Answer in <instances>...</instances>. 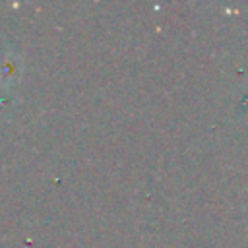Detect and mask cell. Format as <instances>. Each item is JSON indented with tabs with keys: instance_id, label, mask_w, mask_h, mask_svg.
I'll return each instance as SVG.
<instances>
[{
	"instance_id": "obj_1",
	"label": "cell",
	"mask_w": 248,
	"mask_h": 248,
	"mask_svg": "<svg viewBox=\"0 0 248 248\" xmlns=\"http://www.w3.org/2000/svg\"><path fill=\"white\" fill-rule=\"evenodd\" d=\"M17 74V62L12 60V56H4L0 60V83H10Z\"/></svg>"
}]
</instances>
